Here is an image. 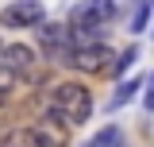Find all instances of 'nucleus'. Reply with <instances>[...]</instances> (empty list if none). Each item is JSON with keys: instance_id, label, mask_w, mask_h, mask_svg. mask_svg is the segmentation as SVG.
<instances>
[{"instance_id": "6e6552de", "label": "nucleus", "mask_w": 154, "mask_h": 147, "mask_svg": "<svg viewBox=\"0 0 154 147\" xmlns=\"http://www.w3.org/2000/svg\"><path fill=\"white\" fill-rule=\"evenodd\" d=\"M0 147H38V139H35L31 128H16V132H8L0 139Z\"/></svg>"}, {"instance_id": "39448f33", "label": "nucleus", "mask_w": 154, "mask_h": 147, "mask_svg": "<svg viewBox=\"0 0 154 147\" xmlns=\"http://www.w3.org/2000/svg\"><path fill=\"white\" fill-rule=\"evenodd\" d=\"M0 66L12 70L16 77L19 74H31L35 70V51L27 43H8V47H0Z\"/></svg>"}, {"instance_id": "7ed1b4c3", "label": "nucleus", "mask_w": 154, "mask_h": 147, "mask_svg": "<svg viewBox=\"0 0 154 147\" xmlns=\"http://www.w3.org/2000/svg\"><path fill=\"white\" fill-rule=\"evenodd\" d=\"M69 66H77L81 74H108V66L116 62V54L104 47V43H77L66 51Z\"/></svg>"}, {"instance_id": "9d476101", "label": "nucleus", "mask_w": 154, "mask_h": 147, "mask_svg": "<svg viewBox=\"0 0 154 147\" xmlns=\"http://www.w3.org/2000/svg\"><path fill=\"white\" fill-rule=\"evenodd\" d=\"M89 147H119V128H104L96 139H89Z\"/></svg>"}, {"instance_id": "1a4fd4ad", "label": "nucleus", "mask_w": 154, "mask_h": 147, "mask_svg": "<svg viewBox=\"0 0 154 147\" xmlns=\"http://www.w3.org/2000/svg\"><path fill=\"white\" fill-rule=\"evenodd\" d=\"M135 89H139V81H123V85L116 89V97H112V109H123V105L135 97Z\"/></svg>"}, {"instance_id": "0eeeda50", "label": "nucleus", "mask_w": 154, "mask_h": 147, "mask_svg": "<svg viewBox=\"0 0 154 147\" xmlns=\"http://www.w3.org/2000/svg\"><path fill=\"white\" fill-rule=\"evenodd\" d=\"M38 43H42L46 54H58V51H69V47H73V43H69V27H62V23H42Z\"/></svg>"}, {"instance_id": "f03ea898", "label": "nucleus", "mask_w": 154, "mask_h": 147, "mask_svg": "<svg viewBox=\"0 0 154 147\" xmlns=\"http://www.w3.org/2000/svg\"><path fill=\"white\" fill-rule=\"evenodd\" d=\"M50 112L54 116H66L69 124H85L93 116V97L77 81H62V85L50 89Z\"/></svg>"}, {"instance_id": "20e7f679", "label": "nucleus", "mask_w": 154, "mask_h": 147, "mask_svg": "<svg viewBox=\"0 0 154 147\" xmlns=\"http://www.w3.org/2000/svg\"><path fill=\"white\" fill-rule=\"evenodd\" d=\"M42 4L38 0H16V4H8L4 12H0V23L4 27H35V23H42Z\"/></svg>"}, {"instance_id": "ddd939ff", "label": "nucleus", "mask_w": 154, "mask_h": 147, "mask_svg": "<svg viewBox=\"0 0 154 147\" xmlns=\"http://www.w3.org/2000/svg\"><path fill=\"white\" fill-rule=\"evenodd\" d=\"M146 12H150V8H139V16L131 19V27H135V31H139V27H143V23H146Z\"/></svg>"}, {"instance_id": "9b49d317", "label": "nucleus", "mask_w": 154, "mask_h": 147, "mask_svg": "<svg viewBox=\"0 0 154 147\" xmlns=\"http://www.w3.org/2000/svg\"><path fill=\"white\" fill-rule=\"evenodd\" d=\"M12 85H16V74L0 66V97H8V93H12Z\"/></svg>"}, {"instance_id": "f257e3e1", "label": "nucleus", "mask_w": 154, "mask_h": 147, "mask_svg": "<svg viewBox=\"0 0 154 147\" xmlns=\"http://www.w3.org/2000/svg\"><path fill=\"white\" fill-rule=\"evenodd\" d=\"M116 19V0H81L69 12V39L77 43H100L108 23Z\"/></svg>"}, {"instance_id": "423d86ee", "label": "nucleus", "mask_w": 154, "mask_h": 147, "mask_svg": "<svg viewBox=\"0 0 154 147\" xmlns=\"http://www.w3.org/2000/svg\"><path fill=\"white\" fill-rule=\"evenodd\" d=\"M58 120H62V116L50 112V116H42L35 128H31L35 139H38V147H69V136H66V128H62Z\"/></svg>"}, {"instance_id": "f8f14e48", "label": "nucleus", "mask_w": 154, "mask_h": 147, "mask_svg": "<svg viewBox=\"0 0 154 147\" xmlns=\"http://www.w3.org/2000/svg\"><path fill=\"white\" fill-rule=\"evenodd\" d=\"M146 109L154 112V74H150V81H146Z\"/></svg>"}]
</instances>
